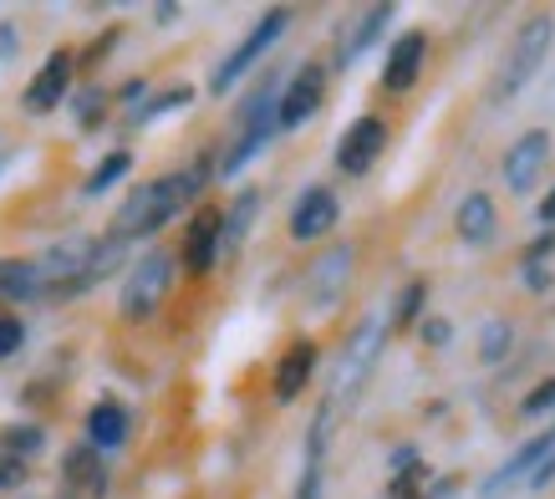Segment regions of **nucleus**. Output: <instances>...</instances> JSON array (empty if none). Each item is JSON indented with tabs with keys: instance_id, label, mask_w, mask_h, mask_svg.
<instances>
[{
	"instance_id": "f257e3e1",
	"label": "nucleus",
	"mask_w": 555,
	"mask_h": 499,
	"mask_svg": "<svg viewBox=\"0 0 555 499\" xmlns=\"http://www.w3.org/2000/svg\"><path fill=\"white\" fill-rule=\"evenodd\" d=\"M215 168H209V158H199L194 168H179V174H164V179H153V183H143V189H133L128 200H122V209L113 215V240H143V234H153V230H164L179 209H184L194 194L204 189V179H209Z\"/></svg>"
},
{
	"instance_id": "f03ea898",
	"label": "nucleus",
	"mask_w": 555,
	"mask_h": 499,
	"mask_svg": "<svg viewBox=\"0 0 555 499\" xmlns=\"http://www.w3.org/2000/svg\"><path fill=\"white\" fill-rule=\"evenodd\" d=\"M383 347H387V317L383 311H372V317L357 321V332L347 336V347H341L337 367H332V387H326V408H332V413L357 402V393L367 387Z\"/></svg>"
},
{
	"instance_id": "7ed1b4c3",
	"label": "nucleus",
	"mask_w": 555,
	"mask_h": 499,
	"mask_svg": "<svg viewBox=\"0 0 555 499\" xmlns=\"http://www.w3.org/2000/svg\"><path fill=\"white\" fill-rule=\"evenodd\" d=\"M551 41H555V21L551 16H530V21H525L520 31H515V47H509L505 67H500V77H494V87H489V102L520 98L525 87H530V77L545 67Z\"/></svg>"
},
{
	"instance_id": "20e7f679",
	"label": "nucleus",
	"mask_w": 555,
	"mask_h": 499,
	"mask_svg": "<svg viewBox=\"0 0 555 499\" xmlns=\"http://www.w3.org/2000/svg\"><path fill=\"white\" fill-rule=\"evenodd\" d=\"M173 260L169 250H149L133 270H128V281H122V317L128 321H149L158 317V306L169 300V285H173Z\"/></svg>"
},
{
	"instance_id": "39448f33",
	"label": "nucleus",
	"mask_w": 555,
	"mask_h": 499,
	"mask_svg": "<svg viewBox=\"0 0 555 499\" xmlns=\"http://www.w3.org/2000/svg\"><path fill=\"white\" fill-rule=\"evenodd\" d=\"M286 26H291V11H281V5H275V11H266V16L255 21V31L245 36V41H240L224 62H219V72L209 77V92H230V87H235L240 77H245V72H250L255 62H260V56L281 41V31H286Z\"/></svg>"
},
{
	"instance_id": "423d86ee",
	"label": "nucleus",
	"mask_w": 555,
	"mask_h": 499,
	"mask_svg": "<svg viewBox=\"0 0 555 499\" xmlns=\"http://www.w3.org/2000/svg\"><path fill=\"white\" fill-rule=\"evenodd\" d=\"M352 270H357V250L352 245H332L321 250L311 270H306V285L301 296L311 311H332L341 296H347V285H352Z\"/></svg>"
},
{
	"instance_id": "0eeeda50",
	"label": "nucleus",
	"mask_w": 555,
	"mask_h": 499,
	"mask_svg": "<svg viewBox=\"0 0 555 499\" xmlns=\"http://www.w3.org/2000/svg\"><path fill=\"white\" fill-rule=\"evenodd\" d=\"M321 102H326V72L301 67L281 87V98H275V128H301V123H311V117L321 113Z\"/></svg>"
},
{
	"instance_id": "6e6552de",
	"label": "nucleus",
	"mask_w": 555,
	"mask_h": 499,
	"mask_svg": "<svg viewBox=\"0 0 555 499\" xmlns=\"http://www.w3.org/2000/svg\"><path fill=\"white\" fill-rule=\"evenodd\" d=\"M551 133L545 128H530L525 138H515L505 153V183H509V194H530L535 189V179L545 174V164H551Z\"/></svg>"
},
{
	"instance_id": "1a4fd4ad",
	"label": "nucleus",
	"mask_w": 555,
	"mask_h": 499,
	"mask_svg": "<svg viewBox=\"0 0 555 499\" xmlns=\"http://www.w3.org/2000/svg\"><path fill=\"white\" fill-rule=\"evenodd\" d=\"M383 149H387L383 123H377V117H357L352 128L341 133V143H337V168L341 174H367V168L383 158Z\"/></svg>"
},
{
	"instance_id": "9d476101",
	"label": "nucleus",
	"mask_w": 555,
	"mask_h": 499,
	"mask_svg": "<svg viewBox=\"0 0 555 499\" xmlns=\"http://www.w3.org/2000/svg\"><path fill=\"white\" fill-rule=\"evenodd\" d=\"M72 67H77V56L72 51H51L47 56V67L31 77V87H26V98H21V107L31 117H41V113H51L56 102L67 98V87H72Z\"/></svg>"
},
{
	"instance_id": "9b49d317",
	"label": "nucleus",
	"mask_w": 555,
	"mask_h": 499,
	"mask_svg": "<svg viewBox=\"0 0 555 499\" xmlns=\"http://www.w3.org/2000/svg\"><path fill=\"white\" fill-rule=\"evenodd\" d=\"M337 215H341V204H337V194L332 189H306L301 200H296V209H291V234L296 240H321V234H332L337 230Z\"/></svg>"
},
{
	"instance_id": "f8f14e48",
	"label": "nucleus",
	"mask_w": 555,
	"mask_h": 499,
	"mask_svg": "<svg viewBox=\"0 0 555 499\" xmlns=\"http://www.w3.org/2000/svg\"><path fill=\"white\" fill-rule=\"evenodd\" d=\"M423 62H428V36H423V31L398 36V41H392V51H387L383 87H387V92H408V87L418 82Z\"/></svg>"
},
{
	"instance_id": "ddd939ff",
	"label": "nucleus",
	"mask_w": 555,
	"mask_h": 499,
	"mask_svg": "<svg viewBox=\"0 0 555 499\" xmlns=\"http://www.w3.org/2000/svg\"><path fill=\"white\" fill-rule=\"evenodd\" d=\"M545 453H555V428H545V433H535L530 444H520V449L509 453L505 464L494 469V479L485 484V499H500L509 489V484H520L525 474H535V464L545 459Z\"/></svg>"
},
{
	"instance_id": "4468645a",
	"label": "nucleus",
	"mask_w": 555,
	"mask_h": 499,
	"mask_svg": "<svg viewBox=\"0 0 555 499\" xmlns=\"http://www.w3.org/2000/svg\"><path fill=\"white\" fill-rule=\"evenodd\" d=\"M215 260H219V209H199L184 234V270L189 276H209Z\"/></svg>"
},
{
	"instance_id": "2eb2a0df",
	"label": "nucleus",
	"mask_w": 555,
	"mask_h": 499,
	"mask_svg": "<svg viewBox=\"0 0 555 499\" xmlns=\"http://www.w3.org/2000/svg\"><path fill=\"white\" fill-rule=\"evenodd\" d=\"M311 372H317V347L311 342H291L281 367H275V402H296L311 383Z\"/></svg>"
},
{
	"instance_id": "dca6fc26",
	"label": "nucleus",
	"mask_w": 555,
	"mask_h": 499,
	"mask_svg": "<svg viewBox=\"0 0 555 499\" xmlns=\"http://www.w3.org/2000/svg\"><path fill=\"white\" fill-rule=\"evenodd\" d=\"M387 21H392V5H367V11H362V16L341 31V41H337V62H341V67H347V62H357V56H362V51L383 36Z\"/></svg>"
},
{
	"instance_id": "f3484780",
	"label": "nucleus",
	"mask_w": 555,
	"mask_h": 499,
	"mask_svg": "<svg viewBox=\"0 0 555 499\" xmlns=\"http://www.w3.org/2000/svg\"><path fill=\"white\" fill-rule=\"evenodd\" d=\"M255 215H260V189H245V194L230 204V215H219V255H235V250L245 245Z\"/></svg>"
},
{
	"instance_id": "a211bd4d",
	"label": "nucleus",
	"mask_w": 555,
	"mask_h": 499,
	"mask_svg": "<svg viewBox=\"0 0 555 499\" xmlns=\"http://www.w3.org/2000/svg\"><path fill=\"white\" fill-rule=\"evenodd\" d=\"M122 438H128V413L118 402H98L87 413V449H118Z\"/></svg>"
},
{
	"instance_id": "6ab92c4d",
	"label": "nucleus",
	"mask_w": 555,
	"mask_h": 499,
	"mask_svg": "<svg viewBox=\"0 0 555 499\" xmlns=\"http://www.w3.org/2000/svg\"><path fill=\"white\" fill-rule=\"evenodd\" d=\"M454 225L464 245H489V234H494V204H489V194H469V200L459 204Z\"/></svg>"
},
{
	"instance_id": "aec40b11",
	"label": "nucleus",
	"mask_w": 555,
	"mask_h": 499,
	"mask_svg": "<svg viewBox=\"0 0 555 499\" xmlns=\"http://www.w3.org/2000/svg\"><path fill=\"white\" fill-rule=\"evenodd\" d=\"M36 296H41L36 260H0V300H36Z\"/></svg>"
},
{
	"instance_id": "412c9836",
	"label": "nucleus",
	"mask_w": 555,
	"mask_h": 499,
	"mask_svg": "<svg viewBox=\"0 0 555 499\" xmlns=\"http://www.w3.org/2000/svg\"><path fill=\"white\" fill-rule=\"evenodd\" d=\"M128 168H133V158H128V153H107V158L92 168V179H87L82 194H87V200H92V194H107V189H113V183H118Z\"/></svg>"
},
{
	"instance_id": "4be33fe9",
	"label": "nucleus",
	"mask_w": 555,
	"mask_h": 499,
	"mask_svg": "<svg viewBox=\"0 0 555 499\" xmlns=\"http://www.w3.org/2000/svg\"><path fill=\"white\" fill-rule=\"evenodd\" d=\"M0 449L16 453V459H31V453H41V428H31V423H16V428L0 433Z\"/></svg>"
},
{
	"instance_id": "5701e85b",
	"label": "nucleus",
	"mask_w": 555,
	"mask_h": 499,
	"mask_svg": "<svg viewBox=\"0 0 555 499\" xmlns=\"http://www.w3.org/2000/svg\"><path fill=\"white\" fill-rule=\"evenodd\" d=\"M189 98H194L189 87H173V92H164V98H153L149 107H138V113H133V123H138V128H143V123H153V117H164V113H169V107H184Z\"/></svg>"
},
{
	"instance_id": "b1692460",
	"label": "nucleus",
	"mask_w": 555,
	"mask_h": 499,
	"mask_svg": "<svg viewBox=\"0 0 555 499\" xmlns=\"http://www.w3.org/2000/svg\"><path fill=\"white\" fill-rule=\"evenodd\" d=\"M509 342H515V332H509V321H485V362H500L509 351Z\"/></svg>"
},
{
	"instance_id": "393cba45",
	"label": "nucleus",
	"mask_w": 555,
	"mask_h": 499,
	"mask_svg": "<svg viewBox=\"0 0 555 499\" xmlns=\"http://www.w3.org/2000/svg\"><path fill=\"white\" fill-rule=\"evenodd\" d=\"M67 474L77 484H92V489H102V469H98V459H92V449L67 453Z\"/></svg>"
},
{
	"instance_id": "a878e982",
	"label": "nucleus",
	"mask_w": 555,
	"mask_h": 499,
	"mask_svg": "<svg viewBox=\"0 0 555 499\" xmlns=\"http://www.w3.org/2000/svg\"><path fill=\"white\" fill-rule=\"evenodd\" d=\"M21 342H26V327H21V317H0V362H5V357H16Z\"/></svg>"
},
{
	"instance_id": "bb28decb",
	"label": "nucleus",
	"mask_w": 555,
	"mask_h": 499,
	"mask_svg": "<svg viewBox=\"0 0 555 499\" xmlns=\"http://www.w3.org/2000/svg\"><path fill=\"white\" fill-rule=\"evenodd\" d=\"M551 408H555V378H551V383H540L535 393H530V398L520 402V413H525V418H540V413H551Z\"/></svg>"
},
{
	"instance_id": "cd10ccee",
	"label": "nucleus",
	"mask_w": 555,
	"mask_h": 499,
	"mask_svg": "<svg viewBox=\"0 0 555 499\" xmlns=\"http://www.w3.org/2000/svg\"><path fill=\"white\" fill-rule=\"evenodd\" d=\"M423 291H428V285H408L403 291V300H398V317H392V327H408V321H418V306H423Z\"/></svg>"
},
{
	"instance_id": "c85d7f7f",
	"label": "nucleus",
	"mask_w": 555,
	"mask_h": 499,
	"mask_svg": "<svg viewBox=\"0 0 555 499\" xmlns=\"http://www.w3.org/2000/svg\"><path fill=\"white\" fill-rule=\"evenodd\" d=\"M21 484H26V459L0 449V489H21Z\"/></svg>"
},
{
	"instance_id": "c756f323",
	"label": "nucleus",
	"mask_w": 555,
	"mask_h": 499,
	"mask_svg": "<svg viewBox=\"0 0 555 499\" xmlns=\"http://www.w3.org/2000/svg\"><path fill=\"white\" fill-rule=\"evenodd\" d=\"M102 92H82V98H77V123H82V128H98L102 123Z\"/></svg>"
},
{
	"instance_id": "7c9ffc66",
	"label": "nucleus",
	"mask_w": 555,
	"mask_h": 499,
	"mask_svg": "<svg viewBox=\"0 0 555 499\" xmlns=\"http://www.w3.org/2000/svg\"><path fill=\"white\" fill-rule=\"evenodd\" d=\"M16 51H21V31L11 26V21H0V62H5V56H16Z\"/></svg>"
},
{
	"instance_id": "2f4dec72",
	"label": "nucleus",
	"mask_w": 555,
	"mask_h": 499,
	"mask_svg": "<svg viewBox=\"0 0 555 499\" xmlns=\"http://www.w3.org/2000/svg\"><path fill=\"white\" fill-rule=\"evenodd\" d=\"M551 479H555V453H545V459L535 464V474H530V489H545Z\"/></svg>"
},
{
	"instance_id": "473e14b6",
	"label": "nucleus",
	"mask_w": 555,
	"mask_h": 499,
	"mask_svg": "<svg viewBox=\"0 0 555 499\" xmlns=\"http://www.w3.org/2000/svg\"><path fill=\"white\" fill-rule=\"evenodd\" d=\"M423 342L443 347V342H449V321H423Z\"/></svg>"
},
{
	"instance_id": "72a5a7b5",
	"label": "nucleus",
	"mask_w": 555,
	"mask_h": 499,
	"mask_svg": "<svg viewBox=\"0 0 555 499\" xmlns=\"http://www.w3.org/2000/svg\"><path fill=\"white\" fill-rule=\"evenodd\" d=\"M545 255H555V230H551V234H540L535 245H530V266H540Z\"/></svg>"
},
{
	"instance_id": "f704fd0d",
	"label": "nucleus",
	"mask_w": 555,
	"mask_h": 499,
	"mask_svg": "<svg viewBox=\"0 0 555 499\" xmlns=\"http://www.w3.org/2000/svg\"><path fill=\"white\" fill-rule=\"evenodd\" d=\"M525 276H530V281H525L530 291H545V285H551V270L545 266H525Z\"/></svg>"
},
{
	"instance_id": "c9c22d12",
	"label": "nucleus",
	"mask_w": 555,
	"mask_h": 499,
	"mask_svg": "<svg viewBox=\"0 0 555 499\" xmlns=\"http://www.w3.org/2000/svg\"><path fill=\"white\" fill-rule=\"evenodd\" d=\"M540 225H555V189L540 200Z\"/></svg>"
}]
</instances>
